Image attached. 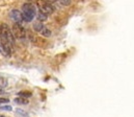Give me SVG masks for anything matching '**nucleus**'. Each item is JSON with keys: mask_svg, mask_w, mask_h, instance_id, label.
I'll return each instance as SVG.
<instances>
[{"mask_svg": "<svg viewBox=\"0 0 134 117\" xmlns=\"http://www.w3.org/2000/svg\"><path fill=\"white\" fill-rule=\"evenodd\" d=\"M0 44L5 52V54L9 55L13 50V44H14V36L10 32V29L5 24L0 25Z\"/></svg>", "mask_w": 134, "mask_h": 117, "instance_id": "obj_1", "label": "nucleus"}, {"mask_svg": "<svg viewBox=\"0 0 134 117\" xmlns=\"http://www.w3.org/2000/svg\"><path fill=\"white\" fill-rule=\"evenodd\" d=\"M23 12H22V18L24 21L26 22H30L34 20V18L36 15V9L35 6L31 3H25L22 7Z\"/></svg>", "mask_w": 134, "mask_h": 117, "instance_id": "obj_2", "label": "nucleus"}, {"mask_svg": "<svg viewBox=\"0 0 134 117\" xmlns=\"http://www.w3.org/2000/svg\"><path fill=\"white\" fill-rule=\"evenodd\" d=\"M37 7L40 9L41 13L45 14V15H51L54 11L53 6L51 5L50 2H48L47 0H37Z\"/></svg>", "mask_w": 134, "mask_h": 117, "instance_id": "obj_3", "label": "nucleus"}, {"mask_svg": "<svg viewBox=\"0 0 134 117\" xmlns=\"http://www.w3.org/2000/svg\"><path fill=\"white\" fill-rule=\"evenodd\" d=\"M12 34H13L14 38L23 39V38H25L26 32H25L24 27L20 23H15L14 26H13V29H12Z\"/></svg>", "mask_w": 134, "mask_h": 117, "instance_id": "obj_4", "label": "nucleus"}, {"mask_svg": "<svg viewBox=\"0 0 134 117\" xmlns=\"http://www.w3.org/2000/svg\"><path fill=\"white\" fill-rule=\"evenodd\" d=\"M9 16H10V18L15 21V23H20V22L23 20V18H22V13H21L20 11H18V9L12 11L10 14H9Z\"/></svg>", "mask_w": 134, "mask_h": 117, "instance_id": "obj_5", "label": "nucleus"}, {"mask_svg": "<svg viewBox=\"0 0 134 117\" xmlns=\"http://www.w3.org/2000/svg\"><path fill=\"white\" fill-rule=\"evenodd\" d=\"M44 27H45V26L43 25V23H42L41 21L35 22V23H34V30H35V32H37V33H41V32H42V29H43Z\"/></svg>", "mask_w": 134, "mask_h": 117, "instance_id": "obj_6", "label": "nucleus"}, {"mask_svg": "<svg viewBox=\"0 0 134 117\" xmlns=\"http://www.w3.org/2000/svg\"><path fill=\"white\" fill-rule=\"evenodd\" d=\"M15 103L16 104H19V105H27L29 101L26 99V98H24V97H18V98H16L15 99Z\"/></svg>", "mask_w": 134, "mask_h": 117, "instance_id": "obj_7", "label": "nucleus"}, {"mask_svg": "<svg viewBox=\"0 0 134 117\" xmlns=\"http://www.w3.org/2000/svg\"><path fill=\"white\" fill-rule=\"evenodd\" d=\"M40 34H41L42 36H44V37H50V36H51V32H50L47 27H44Z\"/></svg>", "mask_w": 134, "mask_h": 117, "instance_id": "obj_8", "label": "nucleus"}, {"mask_svg": "<svg viewBox=\"0 0 134 117\" xmlns=\"http://www.w3.org/2000/svg\"><path fill=\"white\" fill-rule=\"evenodd\" d=\"M19 95H21L22 97L26 98V97H30L32 95V93L29 92V91H21V92H19Z\"/></svg>", "mask_w": 134, "mask_h": 117, "instance_id": "obj_9", "label": "nucleus"}, {"mask_svg": "<svg viewBox=\"0 0 134 117\" xmlns=\"http://www.w3.org/2000/svg\"><path fill=\"white\" fill-rule=\"evenodd\" d=\"M6 86H7V79L0 77V88H5Z\"/></svg>", "mask_w": 134, "mask_h": 117, "instance_id": "obj_10", "label": "nucleus"}, {"mask_svg": "<svg viewBox=\"0 0 134 117\" xmlns=\"http://www.w3.org/2000/svg\"><path fill=\"white\" fill-rule=\"evenodd\" d=\"M37 19H38V21H45V20H47V15H45V14H43V13H38L37 14Z\"/></svg>", "mask_w": 134, "mask_h": 117, "instance_id": "obj_11", "label": "nucleus"}, {"mask_svg": "<svg viewBox=\"0 0 134 117\" xmlns=\"http://www.w3.org/2000/svg\"><path fill=\"white\" fill-rule=\"evenodd\" d=\"M59 2H60L63 5H70L71 0H59Z\"/></svg>", "mask_w": 134, "mask_h": 117, "instance_id": "obj_12", "label": "nucleus"}, {"mask_svg": "<svg viewBox=\"0 0 134 117\" xmlns=\"http://www.w3.org/2000/svg\"><path fill=\"white\" fill-rule=\"evenodd\" d=\"M0 109H1V110H7V111H12V110H13V108H12L10 106H3V107H1Z\"/></svg>", "mask_w": 134, "mask_h": 117, "instance_id": "obj_13", "label": "nucleus"}, {"mask_svg": "<svg viewBox=\"0 0 134 117\" xmlns=\"http://www.w3.org/2000/svg\"><path fill=\"white\" fill-rule=\"evenodd\" d=\"M8 101V99H5V98H0V104L1 103H7Z\"/></svg>", "mask_w": 134, "mask_h": 117, "instance_id": "obj_14", "label": "nucleus"}, {"mask_svg": "<svg viewBox=\"0 0 134 117\" xmlns=\"http://www.w3.org/2000/svg\"><path fill=\"white\" fill-rule=\"evenodd\" d=\"M18 112H19V113H21V114H22V115H27V114H26V113H25V112H22V111H20V110H19V111H18Z\"/></svg>", "mask_w": 134, "mask_h": 117, "instance_id": "obj_15", "label": "nucleus"}, {"mask_svg": "<svg viewBox=\"0 0 134 117\" xmlns=\"http://www.w3.org/2000/svg\"><path fill=\"white\" fill-rule=\"evenodd\" d=\"M48 2H50V3H52V2H55V1H57V0H47Z\"/></svg>", "mask_w": 134, "mask_h": 117, "instance_id": "obj_16", "label": "nucleus"}, {"mask_svg": "<svg viewBox=\"0 0 134 117\" xmlns=\"http://www.w3.org/2000/svg\"><path fill=\"white\" fill-rule=\"evenodd\" d=\"M0 94H3V91H2L1 89H0Z\"/></svg>", "mask_w": 134, "mask_h": 117, "instance_id": "obj_17", "label": "nucleus"}, {"mask_svg": "<svg viewBox=\"0 0 134 117\" xmlns=\"http://www.w3.org/2000/svg\"><path fill=\"white\" fill-rule=\"evenodd\" d=\"M0 117H6V116H4V115H0Z\"/></svg>", "mask_w": 134, "mask_h": 117, "instance_id": "obj_18", "label": "nucleus"}]
</instances>
